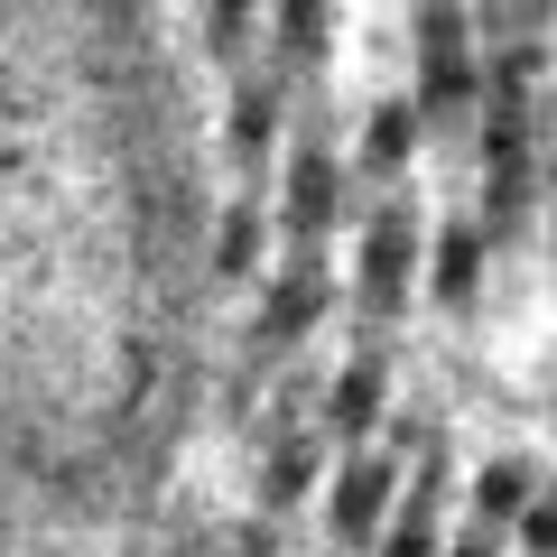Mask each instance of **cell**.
I'll return each mask as SVG.
<instances>
[{
  "instance_id": "obj_6",
  "label": "cell",
  "mask_w": 557,
  "mask_h": 557,
  "mask_svg": "<svg viewBox=\"0 0 557 557\" xmlns=\"http://www.w3.org/2000/svg\"><path fill=\"white\" fill-rule=\"evenodd\" d=\"M325 186H335V177H325V159H317V149H307V159H298V196H288V214H298L307 233H317V223H325Z\"/></svg>"
},
{
  "instance_id": "obj_14",
  "label": "cell",
  "mask_w": 557,
  "mask_h": 557,
  "mask_svg": "<svg viewBox=\"0 0 557 557\" xmlns=\"http://www.w3.org/2000/svg\"><path fill=\"white\" fill-rule=\"evenodd\" d=\"M530 10H539V0H530Z\"/></svg>"
},
{
  "instance_id": "obj_11",
  "label": "cell",
  "mask_w": 557,
  "mask_h": 557,
  "mask_svg": "<svg viewBox=\"0 0 557 557\" xmlns=\"http://www.w3.org/2000/svg\"><path fill=\"white\" fill-rule=\"evenodd\" d=\"M520 539H530V557H557V502H539V511H520Z\"/></svg>"
},
{
  "instance_id": "obj_3",
  "label": "cell",
  "mask_w": 557,
  "mask_h": 557,
  "mask_svg": "<svg viewBox=\"0 0 557 557\" xmlns=\"http://www.w3.org/2000/svg\"><path fill=\"white\" fill-rule=\"evenodd\" d=\"M530 483H539V474H530V465H520V456H511V465H483L474 502H483V511H493V520H520V511H530Z\"/></svg>"
},
{
  "instance_id": "obj_10",
  "label": "cell",
  "mask_w": 557,
  "mask_h": 557,
  "mask_svg": "<svg viewBox=\"0 0 557 557\" xmlns=\"http://www.w3.org/2000/svg\"><path fill=\"white\" fill-rule=\"evenodd\" d=\"M399 149H409V121L381 112V121H372V168H399Z\"/></svg>"
},
{
  "instance_id": "obj_9",
  "label": "cell",
  "mask_w": 557,
  "mask_h": 557,
  "mask_svg": "<svg viewBox=\"0 0 557 557\" xmlns=\"http://www.w3.org/2000/svg\"><path fill=\"white\" fill-rule=\"evenodd\" d=\"M307 474H317V446H288V456L270 465V493H278V502H298V493H307Z\"/></svg>"
},
{
  "instance_id": "obj_1",
  "label": "cell",
  "mask_w": 557,
  "mask_h": 557,
  "mask_svg": "<svg viewBox=\"0 0 557 557\" xmlns=\"http://www.w3.org/2000/svg\"><path fill=\"white\" fill-rule=\"evenodd\" d=\"M381 511H391V465H344V483H335V530L362 539V530H381Z\"/></svg>"
},
{
  "instance_id": "obj_5",
  "label": "cell",
  "mask_w": 557,
  "mask_h": 557,
  "mask_svg": "<svg viewBox=\"0 0 557 557\" xmlns=\"http://www.w3.org/2000/svg\"><path fill=\"white\" fill-rule=\"evenodd\" d=\"M391 557H437V493L409 502V520L391 530Z\"/></svg>"
},
{
  "instance_id": "obj_12",
  "label": "cell",
  "mask_w": 557,
  "mask_h": 557,
  "mask_svg": "<svg viewBox=\"0 0 557 557\" xmlns=\"http://www.w3.org/2000/svg\"><path fill=\"white\" fill-rule=\"evenodd\" d=\"M260 139H270V102L242 94V149H260Z\"/></svg>"
},
{
  "instance_id": "obj_4",
  "label": "cell",
  "mask_w": 557,
  "mask_h": 557,
  "mask_svg": "<svg viewBox=\"0 0 557 557\" xmlns=\"http://www.w3.org/2000/svg\"><path fill=\"white\" fill-rule=\"evenodd\" d=\"M381 418V362H354V372L335 381V428L354 437V428H372Z\"/></svg>"
},
{
  "instance_id": "obj_7",
  "label": "cell",
  "mask_w": 557,
  "mask_h": 557,
  "mask_svg": "<svg viewBox=\"0 0 557 557\" xmlns=\"http://www.w3.org/2000/svg\"><path fill=\"white\" fill-rule=\"evenodd\" d=\"M437 288H446V298H474V233H446V251H437Z\"/></svg>"
},
{
  "instance_id": "obj_8",
  "label": "cell",
  "mask_w": 557,
  "mask_h": 557,
  "mask_svg": "<svg viewBox=\"0 0 557 557\" xmlns=\"http://www.w3.org/2000/svg\"><path fill=\"white\" fill-rule=\"evenodd\" d=\"M307 317H317V278L298 270V278H288V298H270V335H298Z\"/></svg>"
},
{
  "instance_id": "obj_2",
  "label": "cell",
  "mask_w": 557,
  "mask_h": 557,
  "mask_svg": "<svg viewBox=\"0 0 557 557\" xmlns=\"http://www.w3.org/2000/svg\"><path fill=\"white\" fill-rule=\"evenodd\" d=\"M399 270H409V223H381V233H372V270H362V288H372V307H391L399 298Z\"/></svg>"
},
{
  "instance_id": "obj_13",
  "label": "cell",
  "mask_w": 557,
  "mask_h": 557,
  "mask_svg": "<svg viewBox=\"0 0 557 557\" xmlns=\"http://www.w3.org/2000/svg\"><path fill=\"white\" fill-rule=\"evenodd\" d=\"M446 557H493V548H483V539H465V548H446Z\"/></svg>"
}]
</instances>
